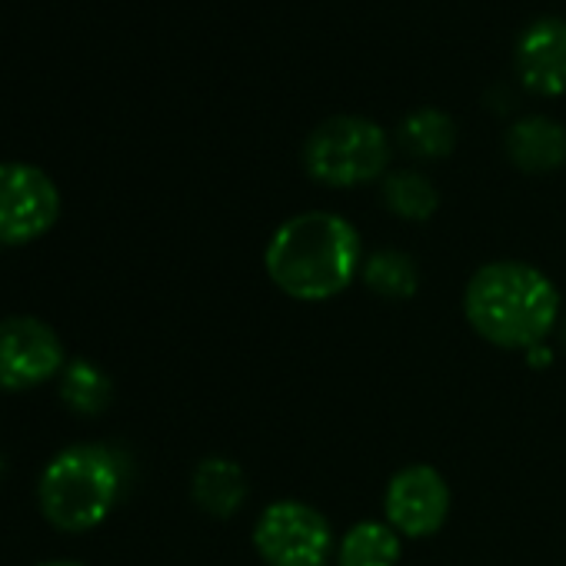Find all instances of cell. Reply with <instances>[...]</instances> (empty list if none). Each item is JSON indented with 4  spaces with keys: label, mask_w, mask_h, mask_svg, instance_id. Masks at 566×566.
<instances>
[{
    "label": "cell",
    "mask_w": 566,
    "mask_h": 566,
    "mask_svg": "<svg viewBox=\"0 0 566 566\" xmlns=\"http://www.w3.org/2000/svg\"><path fill=\"white\" fill-rule=\"evenodd\" d=\"M130 486V457L114 443H71L38 476V510L57 533H91L111 520Z\"/></svg>",
    "instance_id": "3"
},
{
    "label": "cell",
    "mask_w": 566,
    "mask_h": 566,
    "mask_svg": "<svg viewBox=\"0 0 566 566\" xmlns=\"http://www.w3.org/2000/svg\"><path fill=\"white\" fill-rule=\"evenodd\" d=\"M0 470H4V460H0Z\"/></svg>",
    "instance_id": "20"
},
{
    "label": "cell",
    "mask_w": 566,
    "mask_h": 566,
    "mask_svg": "<svg viewBox=\"0 0 566 566\" xmlns=\"http://www.w3.org/2000/svg\"><path fill=\"white\" fill-rule=\"evenodd\" d=\"M503 150L523 174H553L566 167V124L549 114H523L506 127Z\"/></svg>",
    "instance_id": "10"
},
{
    "label": "cell",
    "mask_w": 566,
    "mask_h": 566,
    "mask_svg": "<svg viewBox=\"0 0 566 566\" xmlns=\"http://www.w3.org/2000/svg\"><path fill=\"white\" fill-rule=\"evenodd\" d=\"M556 283L526 260H490L463 287V317L470 331L500 350H533L559 324Z\"/></svg>",
    "instance_id": "2"
},
{
    "label": "cell",
    "mask_w": 566,
    "mask_h": 566,
    "mask_svg": "<svg viewBox=\"0 0 566 566\" xmlns=\"http://www.w3.org/2000/svg\"><path fill=\"white\" fill-rule=\"evenodd\" d=\"M403 536L387 520H360L337 539V566H397Z\"/></svg>",
    "instance_id": "13"
},
{
    "label": "cell",
    "mask_w": 566,
    "mask_h": 566,
    "mask_svg": "<svg viewBox=\"0 0 566 566\" xmlns=\"http://www.w3.org/2000/svg\"><path fill=\"white\" fill-rule=\"evenodd\" d=\"M247 473L230 457H203L190 473V500L213 520H230L247 503Z\"/></svg>",
    "instance_id": "11"
},
{
    "label": "cell",
    "mask_w": 566,
    "mask_h": 566,
    "mask_svg": "<svg viewBox=\"0 0 566 566\" xmlns=\"http://www.w3.org/2000/svg\"><path fill=\"white\" fill-rule=\"evenodd\" d=\"M457 137L460 127L453 120V114H447L443 107H413L410 114L400 117L394 140L400 144L403 154H410L413 160H443L457 150Z\"/></svg>",
    "instance_id": "12"
},
{
    "label": "cell",
    "mask_w": 566,
    "mask_h": 566,
    "mask_svg": "<svg viewBox=\"0 0 566 566\" xmlns=\"http://www.w3.org/2000/svg\"><path fill=\"white\" fill-rule=\"evenodd\" d=\"M559 334H563V344H566V317H563V327H559Z\"/></svg>",
    "instance_id": "19"
},
{
    "label": "cell",
    "mask_w": 566,
    "mask_h": 566,
    "mask_svg": "<svg viewBox=\"0 0 566 566\" xmlns=\"http://www.w3.org/2000/svg\"><path fill=\"white\" fill-rule=\"evenodd\" d=\"M394 160V137L364 114L324 117L301 147V164L311 180L350 190L384 180Z\"/></svg>",
    "instance_id": "4"
},
{
    "label": "cell",
    "mask_w": 566,
    "mask_h": 566,
    "mask_svg": "<svg viewBox=\"0 0 566 566\" xmlns=\"http://www.w3.org/2000/svg\"><path fill=\"white\" fill-rule=\"evenodd\" d=\"M526 364L536 367V370H543V367L553 364V350H549L546 344H543V347H533V350H526Z\"/></svg>",
    "instance_id": "17"
},
{
    "label": "cell",
    "mask_w": 566,
    "mask_h": 566,
    "mask_svg": "<svg viewBox=\"0 0 566 566\" xmlns=\"http://www.w3.org/2000/svg\"><path fill=\"white\" fill-rule=\"evenodd\" d=\"M57 394L71 413L101 417L114 403V380L101 364L77 357V360H67L64 374L57 377Z\"/></svg>",
    "instance_id": "16"
},
{
    "label": "cell",
    "mask_w": 566,
    "mask_h": 566,
    "mask_svg": "<svg viewBox=\"0 0 566 566\" xmlns=\"http://www.w3.org/2000/svg\"><path fill=\"white\" fill-rule=\"evenodd\" d=\"M360 230L337 210H301L283 220L263 247L270 283L297 304L340 297L360 276Z\"/></svg>",
    "instance_id": "1"
},
{
    "label": "cell",
    "mask_w": 566,
    "mask_h": 566,
    "mask_svg": "<svg viewBox=\"0 0 566 566\" xmlns=\"http://www.w3.org/2000/svg\"><path fill=\"white\" fill-rule=\"evenodd\" d=\"M380 200L394 217H400L407 223H423L440 210L437 184L417 167L387 170L384 180H380Z\"/></svg>",
    "instance_id": "15"
},
{
    "label": "cell",
    "mask_w": 566,
    "mask_h": 566,
    "mask_svg": "<svg viewBox=\"0 0 566 566\" xmlns=\"http://www.w3.org/2000/svg\"><path fill=\"white\" fill-rule=\"evenodd\" d=\"M360 280L367 283V291L377 294L380 301H413L420 291V263L397 247H384L377 253L364 256Z\"/></svg>",
    "instance_id": "14"
},
{
    "label": "cell",
    "mask_w": 566,
    "mask_h": 566,
    "mask_svg": "<svg viewBox=\"0 0 566 566\" xmlns=\"http://www.w3.org/2000/svg\"><path fill=\"white\" fill-rule=\"evenodd\" d=\"M61 190L48 170L28 160L0 164V247H28L54 230Z\"/></svg>",
    "instance_id": "6"
},
{
    "label": "cell",
    "mask_w": 566,
    "mask_h": 566,
    "mask_svg": "<svg viewBox=\"0 0 566 566\" xmlns=\"http://www.w3.org/2000/svg\"><path fill=\"white\" fill-rule=\"evenodd\" d=\"M67 367V350L61 334L31 314H14L0 321V390L28 394L57 380Z\"/></svg>",
    "instance_id": "7"
},
{
    "label": "cell",
    "mask_w": 566,
    "mask_h": 566,
    "mask_svg": "<svg viewBox=\"0 0 566 566\" xmlns=\"http://www.w3.org/2000/svg\"><path fill=\"white\" fill-rule=\"evenodd\" d=\"M513 74L536 97L566 94V18H533L513 44Z\"/></svg>",
    "instance_id": "9"
},
{
    "label": "cell",
    "mask_w": 566,
    "mask_h": 566,
    "mask_svg": "<svg viewBox=\"0 0 566 566\" xmlns=\"http://www.w3.org/2000/svg\"><path fill=\"white\" fill-rule=\"evenodd\" d=\"M41 566H87V563H77V559H48Z\"/></svg>",
    "instance_id": "18"
},
{
    "label": "cell",
    "mask_w": 566,
    "mask_h": 566,
    "mask_svg": "<svg viewBox=\"0 0 566 566\" xmlns=\"http://www.w3.org/2000/svg\"><path fill=\"white\" fill-rule=\"evenodd\" d=\"M450 483L430 463L397 470L384 490V516L403 539L437 536L450 516Z\"/></svg>",
    "instance_id": "8"
},
{
    "label": "cell",
    "mask_w": 566,
    "mask_h": 566,
    "mask_svg": "<svg viewBox=\"0 0 566 566\" xmlns=\"http://www.w3.org/2000/svg\"><path fill=\"white\" fill-rule=\"evenodd\" d=\"M250 536L266 566H327L337 556L331 520L304 500L266 503Z\"/></svg>",
    "instance_id": "5"
}]
</instances>
